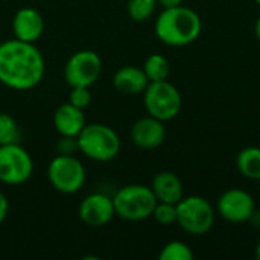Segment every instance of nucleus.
Instances as JSON below:
<instances>
[{
	"label": "nucleus",
	"mask_w": 260,
	"mask_h": 260,
	"mask_svg": "<svg viewBox=\"0 0 260 260\" xmlns=\"http://www.w3.org/2000/svg\"><path fill=\"white\" fill-rule=\"evenodd\" d=\"M203 30L201 17L183 5L163 9L155 20L157 38L171 47H184L198 40Z\"/></svg>",
	"instance_id": "nucleus-2"
},
{
	"label": "nucleus",
	"mask_w": 260,
	"mask_h": 260,
	"mask_svg": "<svg viewBox=\"0 0 260 260\" xmlns=\"http://www.w3.org/2000/svg\"><path fill=\"white\" fill-rule=\"evenodd\" d=\"M256 3H257V5H259V6H260V0H256Z\"/></svg>",
	"instance_id": "nucleus-29"
},
{
	"label": "nucleus",
	"mask_w": 260,
	"mask_h": 260,
	"mask_svg": "<svg viewBox=\"0 0 260 260\" xmlns=\"http://www.w3.org/2000/svg\"><path fill=\"white\" fill-rule=\"evenodd\" d=\"M102 73V59L94 50L73 53L64 67V78L70 87H91Z\"/></svg>",
	"instance_id": "nucleus-9"
},
{
	"label": "nucleus",
	"mask_w": 260,
	"mask_h": 260,
	"mask_svg": "<svg viewBox=\"0 0 260 260\" xmlns=\"http://www.w3.org/2000/svg\"><path fill=\"white\" fill-rule=\"evenodd\" d=\"M78 215L88 227H105L116 216L113 198L104 193H90L81 201Z\"/></svg>",
	"instance_id": "nucleus-11"
},
{
	"label": "nucleus",
	"mask_w": 260,
	"mask_h": 260,
	"mask_svg": "<svg viewBox=\"0 0 260 260\" xmlns=\"http://www.w3.org/2000/svg\"><path fill=\"white\" fill-rule=\"evenodd\" d=\"M143 102L148 114L163 122L175 119L183 107L180 90L168 79L149 82L143 91Z\"/></svg>",
	"instance_id": "nucleus-5"
},
{
	"label": "nucleus",
	"mask_w": 260,
	"mask_h": 260,
	"mask_svg": "<svg viewBox=\"0 0 260 260\" xmlns=\"http://www.w3.org/2000/svg\"><path fill=\"white\" fill-rule=\"evenodd\" d=\"M34 172L29 152L18 143L0 145V181L9 186L26 183Z\"/></svg>",
	"instance_id": "nucleus-8"
},
{
	"label": "nucleus",
	"mask_w": 260,
	"mask_h": 260,
	"mask_svg": "<svg viewBox=\"0 0 260 260\" xmlns=\"http://www.w3.org/2000/svg\"><path fill=\"white\" fill-rule=\"evenodd\" d=\"M216 210L227 222L244 224L254 216L256 203L247 190L229 189L219 197Z\"/></svg>",
	"instance_id": "nucleus-10"
},
{
	"label": "nucleus",
	"mask_w": 260,
	"mask_h": 260,
	"mask_svg": "<svg viewBox=\"0 0 260 260\" xmlns=\"http://www.w3.org/2000/svg\"><path fill=\"white\" fill-rule=\"evenodd\" d=\"M69 102L81 110H85L91 104V93L88 87H72L69 94Z\"/></svg>",
	"instance_id": "nucleus-23"
},
{
	"label": "nucleus",
	"mask_w": 260,
	"mask_h": 260,
	"mask_svg": "<svg viewBox=\"0 0 260 260\" xmlns=\"http://www.w3.org/2000/svg\"><path fill=\"white\" fill-rule=\"evenodd\" d=\"M160 260H193V251L192 248L181 242V241H172L169 244H166L160 254H158Z\"/></svg>",
	"instance_id": "nucleus-20"
},
{
	"label": "nucleus",
	"mask_w": 260,
	"mask_h": 260,
	"mask_svg": "<svg viewBox=\"0 0 260 260\" xmlns=\"http://www.w3.org/2000/svg\"><path fill=\"white\" fill-rule=\"evenodd\" d=\"M256 259L260 260V242L257 244V247H256Z\"/></svg>",
	"instance_id": "nucleus-28"
},
{
	"label": "nucleus",
	"mask_w": 260,
	"mask_h": 260,
	"mask_svg": "<svg viewBox=\"0 0 260 260\" xmlns=\"http://www.w3.org/2000/svg\"><path fill=\"white\" fill-rule=\"evenodd\" d=\"M113 84L117 91L133 96L143 93L149 84V79L146 78L143 69L136 66H125L114 73Z\"/></svg>",
	"instance_id": "nucleus-16"
},
{
	"label": "nucleus",
	"mask_w": 260,
	"mask_h": 260,
	"mask_svg": "<svg viewBox=\"0 0 260 260\" xmlns=\"http://www.w3.org/2000/svg\"><path fill=\"white\" fill-rule=\"evenodd\" d=\"M46 72L44 58L35 43L6 40L0 44V82L12 90L37 87Z\"/></svg>",
	"instance_id": "nucleus-1"
},
{
	"label": "nucleus",
	"mask_w": 260,
	"mask_h": 260,
	"mask_svg": "<svg viewBox=\"0 0 260 260\" xmlns=\"http://www.w3.org/2000/svg\"><path fill=\"white\" fill-rule=\"evenodd\" d=\"M157 3L163 6V9H168V8H175V6L183 5V0H157Z\"/></svg>",
	"instance_id": "nucleus-26"
},
{
	"label": "nucleus",
	"mask_w": 260,
	"mask_h": 260,
	"mask_svg": "<svg viewBox=\"0 0 260 260\" xmlns=\"http://www.w3.org/2000/svg\"><path fill=\"white\" fill-rule=\"evenodd\" d=\"M177 224L189 235H206L215 224V210L203 197H183L177 204Z\"/></svg>",
	"instance_id": "nucleus-6"
},
{
	"label": "nucleus",
	"mask_w": 260,
	"mask_h": 260,
	"mask_svg": "<svg viewBox=\"0 0 260 260\" xmlns=\"http://www.w3.org/2000/svg\"><path fill=\"white\" fill-rule=\"evenodd\" d=\"M143 72L149 82H158V81H166L171 73V64L166 56L160 53H152L145 59L143 64Z\"/></svg>",
	"instance_id": "nucleus-18"
},
{
	"label": "nucleus",
	"mask_w": 260,
	"mask_h": 260,
	"mask_svg": "<svg viewBox=\"0 0 260 260\" xmlns=\"http://www.w3.org/2000/svg\"><path fill=\"white\" fill-rule=\"evenodd\" d=\"M151 190L154 192L158 203L178 204L184 197V187L181 180L169 171L158 172L151 183Z\"/></svg>",
	"instance_id": "nucleus-15"
},
{
	"label": "nucleus",
	"mask_w": 260,
	"mask_h": 260,
	"mask_svg": "<svg viewBox=\"0 0 260 260\" xmlns=\"http://www.w3.org/2000/svg\"><path fill=\"white\" fill-rule=\"evenodd\" d=\"M53 125L59 136L78 137L87 125L84 110L72 105L70 102H66L56 108L53 114Z\"/></svg>",
	"instance_id": "nucleus-14"
},
{
	"label": "nucleus",
	"mask_w": 260,
	"mask_h": 260,
	"mask_svg": "<svg viewBox=\"0 0 260 260\" xmlns=\"http://www.w3.org/2000/svg\"><path fill=\"white\" fill-rule=\"evenodd\" d=\"M20 129L12 116L8 113H0V145L18 143Z\"/></svg>",
	"instance_id": "nucleus-21"
},
{
	"label": "nucleus",
	"mask_w": 260,
	"mask_h": 260,
	"mask_svg": "<svg viewBox=\"0 0 260 260\" xmlns=\"http://www.w3.org/2000/svg\"><path fill=\"white\" fill-rule=\"evenodd\" d=\"M238 171L248 180H260V148L247 146L236 157Z\"/></svg>",
	"instance_id": "nucleus-17"
},
{
	"label": "nucleus",
	"mask_w": 260,
	"mask_h": 260,
	"mask_svg": "<svg viewBox=\"0 0 260 260\" xmlns=\"http://www.w3.org/2000/svg\"><path fill=\"white\" fill-rule=\"evenodd\" d=\"M47 178L56 192L72 195L84 187L85 168L75 155L58 154L49 163Z\"/></svg>",
	"instance_id": "nucleus-7"
},
{
	"label": "nucleus",
	"mask_w": 260,
	"mask_h": 260,
	"mask_svg": "<svg viewBox=\"0 0 260 260\" xmlns=\"http://www.w3.org/2000/svg\"><path fill=\"white\" fill-rule=\"evenodd\" d=\"M79 152L99 163L111 161L120 152V139L117 133L104 123H90L78 136Z\"/></svg>",
	"instance_id": "nucleus-3"
},
{
	"label": "nucleus",
	"mask_w": 260,
	"mask_h": 260,
	"mask_svg": "<svg viewBox=\"0 0 260 260\" xmlns=\"http://www.w3.org/2000/svg\"><path fill=\"white\" fill-rule=\"evenodd\" d=\"M259 181H260V180H259Z\"/></svg>",
	"instance_id": "nucleus-30"
},
{
	"label": "nucleus",
	"mask_w": 260,
	"mask_h": 260,
	"mask_svg": "<svg viewBox=\"0 0 260 260\" xmlns=\"http://www.w3.org/2000/svg\"><path fill=\"white\" fill-rule=\"evenodd\" d=\"M113 204L116 216L129 222H139L152 216L157 206V198L148 186L128 184L116 192L113 197Z\"/></svg>",
	"instance_id": "nucleus-4"
},
{
	"label": "nucleus",
	"mask_w": 260,
	"mask_h": 260,
	"mask_svg": "<svg viewBox=\"0 0 260 260\" xmlns=\"http://www.w3.org/2000/svg\"><path fill=\"white\" fill-rule=\"evenodd\" d=\"M157 5V0H128L126 11L134 21H146L152 17Z\"/></svg>",
	"instance_id": "nucleus-19"
},
{
	"label": "nucleus",
	"mask_w": 260,
	"mask_h": 260,
	"mask_svg": "<svg viewBox=\"0 0 260 260\" xmlns=\"http://www.w3.org/2000/svg\"><path fill=\"white\" fill-rule=\"evenodd\" d=\"M9 212V201L6 198V195L3 192H0V224L6 219Z\"/></svg>",
	"instance_id": "nucleus-25"
},
{
	"label": "nucleus",
	"mask_w": 260,
	"mask_h": 260,
	"mask_svg": "<svg viewBox=\"0 0 260 260\" xmlns=\"http://www.w3.org/2000/svg\"><path fill=\"white\" fill-rule=\"evenodd\" d=\"M254 34H256V38L260 41V15L256 20V24H254Z\"/></svg>",
	"instance_id": "nucleus-27"
},
{
	"label": "nucleus",
	"mask_w": 260,
	"mask_h": 260,
	"mask_svg": "<svg viewBox=\"0 0 260 260\" xmlns=\"http://www.w3.org/2000/svg\"><path fill=\"white\" fill-rule=\"evenodd\" d=\"M56 151L61 155H75L76 151H79L78 145V137H69V136H61V139L56 143Z\"/></svg>",
	"instance_id": "nucleus-24"
},
{
	"label": "nucleus",
	"mask_w": 260,
	"mask_h": 260,
	"mask_svg": "<svg viewBox=\"0 0 260 260\" xmlns=\"http://www.w3.org/2000/svg\"><path fill=\"white\" fill-rule=\"evenodd\" d=\"M166 139L165 122L158 120L152 116H146L139 119L131 126V140L140 149H157L163 145Z\"/></svg>",
	"instance_id": "nucleus-12"
},
{
	"label": "nucleus",
	"mask_w": 260,
	"mask_h": 260,
	"mask_svg": "<svg viewBox=\"0 0 260 260\" xmlns=\"http://www.w3.org/2000/svg\"><path fill=\"white\" fill-rule=\"evenodd\" d=\"M12 30L17 40L35 43L44 32V18L35 8H20L12 18Z\"/></svg>",
	"instance_id": "nucleus-13"
},
{
	"label": "nucleus",
	"mask_w": 260,
	"mask_h": 260,
	"mask_svg": "<svg viewBox=\"0 0 260 260\" xmlns=\"http://www.w3.org/2000/svg\"><path fill=\"white\" fill-rule=\"evenodd\" d=\"M152 218L165 227L177 224V204L157 201V206L152 212Z\"/></svg>",
	"instance_id": "nucleus-22"
}]
</instances>
